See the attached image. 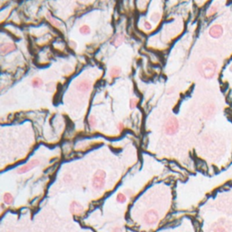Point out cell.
Wrapping results in <instances>:
<instances>
[{
  "mask_svg": "<svg viewBox=\"0 0 232 232\" xmlns=\"http://www.w3.org/2000/svg\"><path fill=\"white\" fill-rule=\"evenodd\" d=\"M39 165H40V161L38 159H32L27 164H24V165H23V166L16 169L15 172L19 174V175L26 174V173L31 171L32 170H34L35 168H36L37 166H39Z\"/></svg>",
  "mask_w": 232,
  "mask_h": 232,
  "instance_id": "obj_5",
  "label": "cell"
},
{
  "mask_svg": "<svg viewBox=\"0 0 232 232\" xmlns=\"http://www.w3.org/2000/svg\"><path fill=\"white\" fill-rule=\"evenodd\" d=\"M159 219H160V216H159L158 211L151 209L144 213L143 220L144 222V224H146L147 226H153L158 223Z\"/></svg>",
  "mask_w": 232,
  "mask_h": 232,
  "instance_id": "obj_4",
  "label": "cell"
},
{
  "mask_svg": "<svg viewBox=\"0 0 232 232\" xmlns=\"http://www.w3.org/2000/svg\"><path fill=\"white\" fill-rule=\"evenodd\" d=\"M127 198L128 196L124 192H119L115 197V201L118 204H124L127 201Z\"/></svg>",
  "mask_w": 232,
  "mask_h": 232,
  "instance_id": "obj_12",
  "label": "cell"
},
{
  "mask_svg": "<svg viewBox=\"0 0 232 232\" xmlns=\"http://www.w3.org/2000/svg\"><path fill=\"white\" fill-rule=\"evenodd\" d=\"M139 103V101L137 98H131L130 100V103H129V105H130V108L131 109H135L137 105Z\"/></svg>",
  "mask_w": 232,
  "mask_h": 232,
  "instance_id": "obj_18",
  "label": "cell"
},
{
  "mask_svg": "<svg viewBox=\"0 0 232 232\" xmlns=\"http://www.w3.org/2000/svg\"><path fill=\"white\" fill-rule=\"evenodd\" d=\"M106 183V172L103 170H97L92 179V186L96 191L102 190Z\"/></svg>",
  "mask_w": 232,
  "mask_h": 232,
  "instance_id": "obj_2",
  "label": "cell"
},
{
  "mask_svg": "<svg viewBox=\"0 0 232 232\" xmlns=\"http://www.w3.org/2000/svg\"><path fill=\"white\" fill-rule=\"evenodd\" d=\"M91 87H92V85H91V82L87 80H82V81H80L78 84L76 85V89L79 92H82V93H86L88 91L91 90Z\"/></svg>",
  "mask_w": 232,
  "mask_h": 232,
  "instance_id": "obj_9",
  "label": "cell"
},
{
  "mask_svg": "<svg viewBox=\"0 0 232 232\" xmlns=\"http://www.w3.org/2000/svg\"><path fill=\"white\" fill-rule=\"evenodd\" d=\"M174 92H175V88H174L173 86H171V87H170V88L167 89V92L166 93H167V94L170 95V94H172Z\"/></svg>",
  "mask_w": 232,
  "mask_h": 232,
  "instance_id": "obj_25",
  "label": "cell"
},
{
  "mask_svg": "<svg viewBox=\"0 0 232 232\" xmlns=\"http://www.w3.org/2000/svg\"><path fill=\"white\" fill-rule=\"evenodd\" d=\"M198 70L202 77L206 79H211L216 74L217 64L212 59H209V58L208 59H204L198 64Z\"/></svg>",
  "mask_w": 232,
  "mask_h": 232,
  "instance_id": "obj_1",
  "label": "cell"
},
{
  "mask_svg": "<svg viewBox=\"0 0 232 232\" xmlns=\"http://www.w3.org/2000/svg\"><path fill=\"white\" fill-rule=\"evenodd\" d=\"M215 111H216V107L213 103H208L204 106L203 108V117L206 119V120H210L211 119L213 116H214V113H215Z\"/></svg>",
  "mask_w": 232,
  "mask_h": 232,
  "instance_id": "obj_7",
  "label": "cell"
},
{
  "mask_svg": "<svg viewBox=\"0 0 232 232\" xmlns=\"http://www.w3.org/2000/svg\"><path fill=\"white\" fill-rule=\"evenodd\" d=\"M123 41H124V36L121 34H118L114 37V39L113 41V45L114 46H120L123 43Z\"/></svg>",
  "mask_w": 232,
  "mask_h": 232,
  "instance_id": "obj_13",
  "label": "cell"
},
{
  "mask_svg": "<svg viewBox=\"0 0 232 232\" xmlns=\"http://www.w3.org/2000/svg\"><path fill=\"white\" fill-rule=\"evenodd\" d=\"M16 49V46L12 44V43H8V44H3L0 47V50H1V53L3 55L5 54H7V53H10L12 51H15Z\"/></svg>",
  "mask_w": 232,
  "mask_h": 232,
  "instance_id": "obj_10",
  "label": "cell"
},
{
  "mask_svg": "<svg viewBox=\"0 0 232 232\" xmlns=\"http://www.w3.org/2000/svg\"><path fill=\"white\" fill-rule=\"evenodd\" d=\"M121 73H122V69L118 67V66H114V67H113L110 71V76L112 78H116L120 75Z\"/></svg>",
  "mask_w": 232,
  "mask_h": 232,
  "instance_id": "obj_15",
  "label": "cell"
},
{
  "mask_svg": "<svg viewBox=\"0 0 232 232\" xmlns=\"http://www.w3.org/2000/svg\"><path fill=\"white\" fill-rule=\"evenodd\" d=\"M112 232H123V231H122V229L121 228H119V227H115V228L112 230Z\"/></svg>",
  "mask_w": 232,
  "mask_h": 232,
  "instance_id": "obj_28",
  "label": "cell"
},
{
  "mask_svg": "<svg viewBox=\"0 0 232 232\" xmlns=\"http://www.w3.org/2000/svg\"><path fill=\"white\" fill-rule=\"evenodd\" d=\"M46 16H47V19H48L49 21H50V23L53 24L54 27H58L60 26L59 23H58V21H56V20H55V19L53 17V16H51V15H50V14H47V15H46Z\"/></svg>",
  "mask_w": 232,
  "mask_h": 232,
  "instance_id": "obj_19",
  "label": "cell"
},
{
  "mask_svg": "<svg viewBox=\"0 0 232 232\" xmlns=\"http://www.w3.org/2000/svg\"><path fill=\"white\" fill-rule=\"evenodd\" d=\"M209 34L213 38H219L223 35V27L220 24H214L210 28Z\"/></svg>",
  "mask_w": 232,
  "mask_h": 232,
  "instance_id": "obj_8",
  "label": "cell"
},
{
  "mask_svg": "<svg viewBox=\"0 0 232 232\" xmlns=\"http://www.w3.org/2000/svg\"><path fill=\"white\" fill-rule=\"evenodd\" d=\"M143 24H144V28H145L146 30H151V29H152V24H151L150 22L145 21Z\"/></svg>",
  "mask_w": 232,
  "mask_h": 232,
  "instance_id": "obj_23",
  "label": "cell"
},
{
  "mask_svg": "<svg viewBox=\"0 0 232 232\" xmlns=\"http://www.w3.org/2000/svg\"><path fill=\"white\" fill-rule=\"evenodd\" d=\"M117 129H118L120 131H123V129H124V124H123L122 122H120V123H118V125H117Z\"/></svg>",
  "mask_w": 232,
  "mask_h": 232,
  "instance_id": "obj_27",
  "label": "cell"
},
{
  "mask_svg": "<svg viewBox=\"0 0 232 232\" xmlns=\"http://www.w3.org/2000/svg\"><path fill=\"white\" fill-rule=\"evenodd\" d=\"M88 125L91 129H94L97 126V120L94 115H90L88 117Z\"/></svg>",
  "mask_w": 232,
  "mask_h": 232,
  "instance_id": "obj_16",
  "label": "cell"
},
{
  "mask_svg": "<svg viewBox=\"0 0 232 232\" xmlns=\"http://www.w3.org/2000/svg\"><path fill=\"white\" fill-rule=\"evenodd\" d=\"M161 14L159 13V12H154L152 15H151V20L152 21V22H155V23H157L158 22L160 19H161Z\"/></svg>",
  "mask_w": 232,
  "mask_h": 232,
  "instance_id": "obj_20",
  "label": "cell"
},
{
  "mask_svg": "<svg viewBox=\"0 0 232 232\" xmlns=\"http://www.w3.org/2000/svg\"><path fill=\"white\" fill-rule=\"evenodd\" d=\"M180 130V123L179 121L176 117L174 116H171L167 119L164 124V131L165 133L171 136L175 135Z\"/></svg>",
  "mask_w": 232,
  "mask_h": 232,
  "instance_id": "obj_3",
  "label": "cell"
},
{
  "mask_svg": "<svg viewBox=\"0 0 232 232\" xmlns=\"http://www.w3.org/2000/svg\"><path fill=\"white\" fill-rule=\"evenodd\" d=\"M14 196L10 192H6L3 195V202L6 205H12L14 203Z\"/></svg>",
  "mask_w": 232,
  "mask_h": 232,
  "instance_id": "obj_11",
  "label": "cell"
},
{
  "mask_svg": "<svg viewBox=\"0 0 232 232\" xmlns=\"http://www.w3.org/2000/svg\"><path fill=\"white\" fill-rule=\"evenodd\" d=\"M63 180H64V183H66V184H70L71 182H72V180H73V177H72L71 174L66 173L65 175L64 176V178H63Z\"/></svg>",
  "mask_w": 232,
  "mask_h": 232,
  "instance_id": "obj_21",
  "label": "cell"
},
{
  "mask_svg": "<svg viewBox=\"0 0 232 232\" xmlns=\"http://www.w3.org/2000/svg\"><path fill=\"white\" fill-rule=\"evenodd\" d=\"M69 45H70L71 48H73V49H75V48L77 47V45H76L75 42H74V41H70V42H69Z\"/></svg>",
  "mask_w": 232,
  "mask_h": 232,
  "instance_id": "obj_26",
  "label": "cell"
},
{
  "mask_svg": "<svg viewBox=\"0 0 232 232\" xmlns=\"http://www.w3.org/2000/svg\"><path fill=\"white\" fill-rule=\"evenodd\" d=\"M79 32H80V34L82 35H89L90 33H91V28L89 26H87V24H84V26H82L80 28H79Z\"/></svg>",
  "mask_w": 232,
  "mask_h": 232,
  "instance_id": "obj_17",
  "label": "cell"
},
{
  "mask_svg": "<svg viewBox=\"0 0 232 232\" xmlns=\"http://www.w3.org/2000/svg\"><path fill=\"white\" fill-rule=\"evenodd\" d=\"M229 71L232 72V66H230V68H229Z\"/></svg>",
  "mask_w": 232,
  "mask_h": 232,
  "instance_id": "obj_29",
  "label": "cell"
},
{
  "mask_svg": "<svg viewBox=\"0 0 232 232\" xmlns=\"http://www.w3.org/2000/svg\"><path fill=\"white\" fill-rule=\"evenodd\" d=\"M31 85L34 88H40V87H42V85H44V82H43L42 79L39 78V77H35L34 79L32 80Z\"/></svg>",
  "mask_w": 232,
  "mask_h": 232,
  "instance_id": "obj_14",
  "label": "cell"
},
{
  "mask_svg": "<svg viewBox=\"0 0 232 232\" xmlns=\"http://www.w3.org/2000/svg\"><path fill=\"white\" fill-rule=\"evenodd\" d=\"M213 232H227L226 231V229L223 228V227H221V226H217L216 228H215L214 229H213Z\"/></svg>",
  "mask_w": 232,
  "mask_h": 232,
  "instance_id": "obj_22",
  "label": "cell"
},
{
  "mask_svg": "<svg viewBox=\"0 0 232 232\" xmlns=\"http://www.w3.org/2000/svg\"><path fill=\"white\" fill-rule=\"evenodd\" d=\"M69 210L74 217H80L85 212V208L79 201H73L69 205Z\"/></svg>",
  "mask_w": 232,
  "mask_h": 232,
  "instance_id": "obj_6",
  "label": "cell"
},
{
  "mask_svg": "<svg viewBox=\"0 0 232 232\" xmlns=\"http://www.w3.org/2000/svg\"><path fill=\"white\" fill-rule=\"evenodd\" d=\"M124 193H125L128 197H131L132 196V190L131 189H124Z\"/></svg>",
  "mask_w": 232,
  "mask_h": 232,
  "instance_id": "obj_24",
  "label": "cell"
}]
</instances>
